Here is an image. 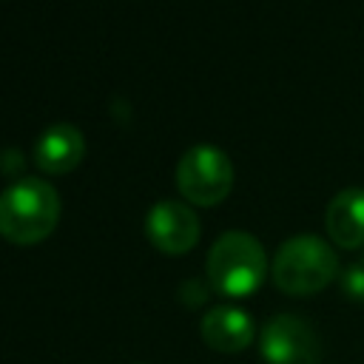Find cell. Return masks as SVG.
<instances>
[{"instance_id":"8","label":"cell","mask_w":364,"mask_h":364,"mask_svg":"<svg viewBox=\"0 0 364 364\" xmlns=\"http://www.w3.org/2000/svg\"><path fill=\"white\" fill-rule=\"evenodd\" d=\"M324 228L330 242L344 250L364 247V188H344L338 191L324 216Z\"/></svg>"},{"instance_id":"7","label":"cell","mask_w":364,"mask_h":364,"mask_svg":"<svg viewBox=\"0 0 364 364\" xmlns=\"http://www.w3.org/2000/svg\"><path fill=\"white\" fill-rule=\"evenodd\" d=\"M202 338L216 353H242L253 341V318L242 307L233 304H216L202 316Z\"/></svg>"},{"instance_id":"5","label":"cell","mask_w":364,"mask_h":364,"mask_svg":"<svg viewBox=\"0 0 364 364\" xmlns=\"http://www.w3.org/2000/svg\"><path fill=\"white\" fill-rule=\"evenodd\" d=\"M262 358L267 364H318L321 361V341L316 330L290 313L273 316L259 338Z\"/></svg>"},{"instance_id":"6","label":"cell","mask_w":364,"mask_h":364,"mask_svg":"<svg viewBox=\"0 0 364 364\" xmlns=\"http://www.w3.org/2000/svg\"><path fill=\"white\" fill-rule=\"evenodd\" d=\"M145 233L162 253H188L199 242V219L182 202H159L148 210Z\"/></svg>"},{"instance_id":"1","label":"cell","mask_w":364,"mask_h":364,"mask_svg":"<svg viewBox=\"0 0 364 364\" xmlns=\"http://www.w3.org/2000/svg\"><path fill=\"white\" fill-rule=\"evenodd\" d=\"M60 219L57 191L37 176H26L0 196V236L11 245L43 242Z\"/></svg>"},{"instance_id":"4","label":"cell","mask_w":364,"mask_h":364,"mask_svg":"<svg viewBox=\"0 0 364 364\" xmlns=\"http://www.w3.org/2000/svg\"><path fill=\"white\" fill-rule=\"evenodd\" d=\"M176 188L193 205H219L233 188V162L216 145H193L176 165Z\"/></svg>"},{"instance_id":"9","label":"cell","mask_w":364,"mask_h":364,"mask_svg":"<svg viewBox=\"0 0 364 364\" xmlns=\"http://www.w3.org/2000/svg\"><path fill=\"white\" fill-rule=\"evenodd\" d=\"M82 156H85V136L68 122H57L46 128L34 148L37 168L46 173H68L82 162Z\"/></svg>"},{"instance_id":"10","label":"cell","mask_w":364,"mask_h":364,"mask_svg":"<svg viewBox=\"0 0 364 364\" xmlns=\"http://www.w3.org/2000/svg\"><path fill=\"white\" fill-rule=\"evenodd\" d=\"M341 290L350 301L364 304V247H361L358 259L341 273Z\"/></svg>"},{"instance_id":"3","label":"cell","mask_w":364,"mask_h":364,"mask_svg":"<svg viewBox=\"0 0 364 364\" xmlns=\"http://www.w3.org/2000/svg\"><path fill=\"white\" fill-rule=\"evenodd\" d=\"M336 273H338L336 250L313 233L287 239L273 259V282L287 296H313L324 290L336 279Z\"/></svg>"},{"instance_id":"2","label":"cell","mask_w":364,"mask_h":364,"mask_svg":"<svg viewBox=\"0 0 364 364\" xmlns=\"http://www.w3.org/2000/svg\"><path fill=\"white\" fill-rule=\"evenodd\" d=\"M267 273V256L256 236L245 230L222 233L208 253V282L222 296H250Z\"/></svg>"}]
</instances>
